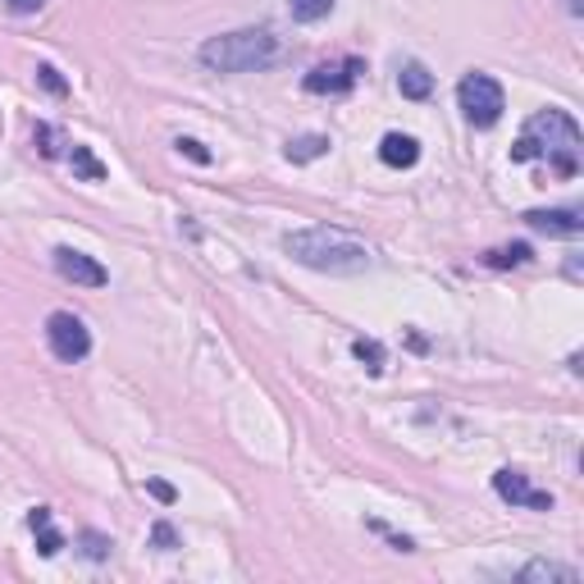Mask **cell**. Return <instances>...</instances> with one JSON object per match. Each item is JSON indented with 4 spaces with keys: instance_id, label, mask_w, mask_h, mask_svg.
<instances>
[{
    "instance_id": "obj_1",
    "label": "cell",
    "mask_w": 584,
    "mask_h": 584,
    "mask_svg": "<svg viewBox=\"0 0 584 584\" xmlns=\"http://www.w3.org/2000/svg\"><path fill=\"white\" fill-rule=\"evenodd\" d=\"M512 160H548L552 174H571L580 169V129L567 110H539L535 119L521 129L516 146H512Z\"/></svg>"
},
{
    "instance_id": "obj_2",
    "label": "cell",
    "mask_w": 584,
    "mask_h": 584,
    "mask_svg": "<svg viewBox=\"0 0 584 584\" xmlns=\"http://www.w3.org/2000/svg\"><path fill=\"white\" fill-rule=\"evenodd\" d=\"M284 251L297 265L320 270V274H361V270H370V247L357 242L351 234H343V228H324V224L288 234Z\"/></svg>"
},
{
    "instance_id": "obj_3",
    "label": "cell",
    "mask_w": 584,
    "mask_h": 584,
    "mask_svg": "<svg viewBox=\"0 0 584 584\" xmlns=\"http://www.w3.org/2000/svg\"><path fill=\"white\" fill-rule=\"evenodd\" d=\"M196 60L211 73H257L278 60V37L270 28H238L224 37H206Z\"/></svg>"
},
{
    "instance_id": "obj_4",
    "label": "cell",
    "mask_w": 584,
    "mask_h": 584,
    "mask_svg": "<svg viewBox=\"0 0 584 584\" xmlns=\"http://www.w3.org/2000/svg\"><path fill=\"white\" fill-rule=\"evenodd\" d=\"M456 106L466 110V119L475 129H493L506 110V96H502V83L489 79V73H466L462 87H456Z\"/></svg>"
},
{
    "instance_id": "obj_5",
    "label": "cell",
    "mask_w": 584,
    "mask_h": 584,
    "mask_svg": "<svg viewBox=\"0 0 584 584\" xmlns=\"http://www.w3.org/2000/svg\"><path fill=\"white\" fill-rule=\"evenodd\" d=\"M46 343H50V351H56L60 361H83L87 351H92L87 324L79 315H69V311H56V315L46 320Z\"/></svg>"
},
{
    "instance_id": "obj_6",
    "label": "cell",
    "mask_w": 584,
    "mask_h": 584,
    "mask_svg": "<svg viewBox=\"0 0 584 584\" xmlns=\"http://www.w3.org/2000/svg\"><path fill=\"white\" fill-rule=\"evenodd\" d=\"M361 73H366L361 60H329V64H315V69L307 73V92H311V96H343V92L357 87Z\"/></svg>"
},
{
    "instance_id": "obj_7",
    "label": "cell",
    "mask_w": 584,
    "mask_h": 584,
    "mask_svg": "<svg viewBox=\"0 0 584 584\" xmlns=\"http://www.w3.org/2000/svg\"><path fill=\"white\" fill-rule=\"evenodd\" d=\"M56 270L69 278V284H83V288H106L110 284V270L96 257H87V251H73V247H56Z\"/></svg>"
},
{
    "instance_id": "obj_8",
    "label": "cell",
    "mask_w": 584,
    "mask_h": 584,
    "mask_svg": "<svg viewBox=\"0 0 584 584\" xmlns=\"http://www.w3.org/2000/svg\"><path fill=\"white\" fill-rule=\"evenodd\" d=\"M493 489L502 502H512V506H535V512H552V493H539V489H529V479L521 470H498L493 475Z\"/></svg>"
},
{
    "instance_id": "obj_9",
    "label": "cell",
    "mask_w": 584,
    "mask_h": 584,
    "mask_svg": "<svg viewBox=\"0 0 584 584\" xmlns=\"http://www.w3.org/2000/svg\"><path fill=\"white\" fill-rule=\"evenodd\" d=\"M529 228H539V234H552V238H580V211H529L525 215Z\"/></svg>"
},
{
    "instance_id": "obj_10",
    "label": "cell",
    "mask_w": 584,
    "mask_h": 584,
    "mask_svg": "<svg viewBox=\"0 0 584 584\" xmlns=\"http://www.w3.org/2000/svg\"><path fill=\"white\" fill-rule=\"evenodd\" d=\"M379 160L393 165V169H412L420 160V142L412 133H389L384 142H379Z\"/></svg>"
},
{
    "instance_id": "obj_11",
    "label": "cell",
    "mask_w": 584,
    "mask_h": 584,
    "mask_svg": "<svg viewBox=\"0 0 584 584\" xmlns=\"http://www.w3.org/2000/svg\"><path fill=\"white\" fill-rule=\"evenodd\" d=\"M516 580H521V584H575L580 571H575V567H562V562H529Z\"/></svg>"
},
{
    "instance_id": "obj_12",
    "label": "cell",
    "mask_w": 584,
    "mask_h": 584,
    "mask_svg": "<svg viewBox=\"0 0 584 584\" xmlns=\"http://www.w3.org/2000/svg\"><path fill=\"white\" fill-rule=\"evenodd\" d=\"M28 525H33V535H37V552H41V557H56V552L64 548V535H60L56 525H50V512H46V506H33Z\"/></svg>"
},
{
    "instance_id": "obj_13",
    "label": "cell",
    "mask_w": 584,
    "mask_h": 584,
    "mask_svg": "<svg viewBox=\"0 0 584 584\" xmlns=\"http://www.w3.org/2000/svg\"><path fill=\"white\" fill-rule=\"evenodd\" d=\"M397 87H402V96L425 100L429 92H434V79H429V69H425V64L406 60V64H402V73H397Z\"/></svg>"
},
{
    "instance_id": "obj_14",
    "label": "cell",
    "mask_w": 584,
    "mask_h": 584,
    "mask_svg": "<svg viewBox=\"0 0 584 584\" xmlns=\"http://www.w3.org/2000/svg\"><path fill=\"white\" fill-rule=\"evenodd\" d=\"M69 165H73V174H79V179H87V183H100V179H106V165H100V160L92 156V146H83V142L69 146Z\"/></svg>"
},
{
    "instance_id": "obj_15",
    "label": "cell",
    "mask_w": 584,
    "mask_h": 584,
    "mask_svg": "<svg viewBox=\"0 0 584 584\" xmlns=\"http://www.w3.org/2000/svg\"><path fill=\"white\" fill-rule=\"evenodd\" d=\"M329 151V138L324 133H307V138H297V142H288V160H315V156H324Z\"/></svg>"
},
{
    "instance_id": "obj_16",
    "label": "cell",
    "mask_w": 584,
    "mask_h": 584,
    "mask_svg": "<svg viewBox=\"0 0 584 584\" xmlns=\"http://www.w3.org/2000/svg\"><path fill=\"white\" fill-rule=\"evenodd\" d=\"M288 10L297 23H320V19L334 14V0H288Z\"/></svg>"
},
{
    "instance_id": "obj_17",
    "label": "cell",
    "mask_w": 584,
    "mask_h": 584,
    "mask_svg": "<svg viewBox=\"0 0 584 584\" xmlns=\"http://www.w3.org/2000/svg\"><path fill=\"white\" fill-rule=\"evenodd\" d=\"M529 261V247L516 242V247H498V251H485V265H525Z\"/></svg>"
},
{
    "instance_id": "obj_18",
    "label": "cell",
    "mask_w": 584,
    "mask_h": 584,
    "mask_svg": "<svg viewBox=\"0 0 584 584\" xmlns=\"http://www.w3.org/2000/svg\"><path fill=\"white\" fill-rule=\"evenodd\" d=\"M351 351H357V357L366 361V370H370V374L384 370V347H379L374 338H357V343H351Z\"/></svg>"
},
{
    "instance_id": "obj_19",
    "label": "cell",
    "mask_w": 584,
    "mask_h": 584,
    "mask_svg": "<svg viewBox=\"0 0 584 584\" xmlns=\"http://www.w3.org/2000/svg\"><path fill=\"white\" fill-rule=\"evenodd\" d=\"M79 544H83V552L92 557V562H106V557H110V539L106 535H96V529H83V535H79Z\"/></svg>"
},
{
    "instance_id": "obj_20",
    "label": "cell",
    "mask_w": 584,
    "mask_h": 584,
    "mask_svg": "<svg viewBox=\"0 0 584 584\" xmlns=\"http://www.w3.org/2000/svg\"><path fill=\"white\" fill-rule=\"evenodd\" d=\"M37 83H41L50 96H64V92H69V83L60 79V69H56V64H37Z\"/></svg>"
},
{
    "instance_id": "obj_21",
    "label": "cell",
    "mask_w": 584,
    "mask_h": 584,
    "mask_svg": "<svg viewBox=\"0 0 584 584\" xmlns=\"http://www.w3.org/2000/svg\"><path fill=\"white\" fill-rule=\"evenodd\" d=\"M174 146H179V151H183V156H188V160H196V165H211V151H206V146H201L196 138H179V142H174Z\"/></svg>"
},
{
    "instance_id": "obj_22",
    "label": "cell",
    "mask_w": 584,
    "mask_h": 584,
    "mask_svg": "<svg viewBox=\"0 0 584 584\" xmlns=\"http://www.w3.org/2000/svg\"><path fill=\"white\" fill-rule=\"evenodd\" d=\"M151 544H156V548H179V535H174V529L160 521L156 529H151Z\"/></svg>"
},
{
    "instance_id": "obj_23",
    "label": "cell",
    "mask_w": 584,
    "mask_h": 584,
    "mask_svg": "<svg viewBox=\"0 0 584 584\" xmlns=\"http://www.w3.org/2000/svg\"><path fill=\"white\" fill-rule=\"evenodd\" d=\"M41 5H46V0H5V10H10V14H37Z\"/></svg>"
},
{
    "instance_id": "obj_24",
    "label": "cell",
    "mask_w": 584,
    "mask_h": 584,
    "mask_svg": "<svg viewBox=\"0 0 584 584\" xmlns=\"http://www.w3.org/2000/svg\"><path fill=\"white\" fill-rule=\"evenodd\" d=\"M146 489H151V493H156L160 502H174V498H179V493H174V489L165 485V479H151V485H146Z\"/></svg>"
},
{
    "instance_id": "obj_25",
    "label": "cell",
    "mask_w": 584,
    "mask_h": 584,
    "mask_svg": "<svg viewBox=\"0 0 584 584\" xmlns=\"http://www.w3.org/2000/svg\"><path fill=\"white\" fill-rule=\"evenodd\" d=\"M567 10H571V14H580V0H567Z\"/></svg>"
}]
</instances>
